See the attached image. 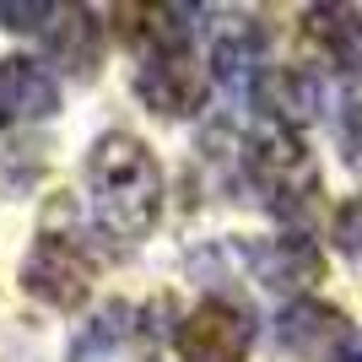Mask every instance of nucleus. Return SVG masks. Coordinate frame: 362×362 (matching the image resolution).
Instances as JSON below:
<instances>
[{"mask_svg":"<svg viewBox=\"0 0 362 362\" xmlns=\"http://www.w3.org/2000/svg\"><path fill=\"white\" fill-rule=\"evenodd\" d=\"M22 287L49 308H81L92 292V259L76 249L71 238H38L28 265H22Z\"/></svg>","mask_w":362,"mask_h":362,"instance_id":"7ed1b4c3","label":"nucleus"},{"mask_svg":"<svg viewBox=\"0 0 362 362\" xmlns=\"http://www.w3.org/2000/svg\"><path fill=\"white\" fill-rule=\"evenodd\" d=\"M335 243H341L346 255H362V195L335 211Z\"/></svg>","mask_w":362,"mask_h":362,"instance_id":"2eb2a0df","label":"nucleus"},{"mask_svg":"<svg viewBox=\"0 0 362 362\" xmlns=\"http://www.w3.org/2000/svg\"><path fill=\"white\" fill-rule=\"evenodd\" d=\"M124 303H108L98 319H87V330L71 341V362H103L108 351H114V341H119V330H124Z\"/></svg>","mask_w":362,"mask_h":362,"instance_id":"ddd939ff","label":"nucleus"},{"mask_svg":"<svg viewBox=\"0 0 362 362\" xmlns=\"http://www.w3.org/2000/svg\"><path fill=\"white\" fill-rule=\"evenodd\" d=\"M265 103H271L276 124L308 119V114L319 108V87L303 71H276V76H265Z\"/></svg>","mask_w":362,"mask_h":362,"instance_id":"f8f14e48","label":"nucleus"},{"mask_svg":"<svg viewBox=\"0 0 362 362\" xmlns=\"http://www.w3.org/2000/svg\"><path fill=\"white\" fill-rule=\"evenodd\" d=\"M303 22H308V38L325 49V60L335 71H362V11L357 6H314Z\"/></svg>","mask_w":362,"mask_h":362,"instance_id":"1a4fd4ad","label":"nucleus"},{"mask_svg":"<svg viewBox=\"0 0 362 362\" xmlns=\"http://www.w3.org/2000/svg\"><path fill=\"white\" fill-rule=\"evenodd\" d=\"M330 362H362V341H351V346H341Z\"/></svg>","mask_w":362,"mask_h":362,"instance_id":"dca6fc26","label":"nucleus"},{"mask_svg":"<svg viewBox=\"0 0 362 362\" xmlns=\"http://www.w3.org/2000/svg\"><path fill=\"white\" fill-rule=\"evenodd\" d=\"M357 335H351V325L335 308H325V303H292L287 314L276 319V346L292 351V357L303 362H330L341 346H351Z\"/></svg>","mask_w":362,"mask_h":362,"instance_id":"0eeeda50","label":"nucleus"},{"mask_svg":"<svg viewBox=\"0 0 362 362\" xmlns=\"http://www.w3.org/2000/svg\"><path fill=\"white\" fill-rule=\"evenodd\" d=\"M249 341H255V325L238 303H200L195 314H184L179 325V351L184 362H243L249 357Z\"/></svg>","mask_w":362,"mask_h":362,"instance_id":"20e7f679","label":"nucleus"},{"mask_svg":"<svg viewBox=\"0 0 362 362\" xmlns=\"http://www.w3.org/2000/svg\"><path fill=\"white\" fill-rule=\"evenodd\" d=\"M141 103L157 108V114H189L206 98V65L189 54V49H163V54H146L136 76Z\"/></svg>","mask_w":362,"mask_h":362,"instance_id":"39448f33","label":"nucleus"},{"mask_svg":"<svg viewBox=\"0 0 362 362\" xmlns=\"http://www.w3.org/2000/svg\"><path fill=\"white\" fill-rule=\"evenodd\" d=\"M87 179H92V211L114 238H146L157 216H163V173L157 157L141 146L136 136H103L87 157Z\"/></svg>","mask_w":362,"mask_h":362,"instance_id":"f257e3e1","label":"nucleus"},{"mask_svg":"<svg viewBox=\"0 0 362 362\" xmlns=\"http://www.w3.org/2000/svg\"><path fill=\"white\" fill-rule=\"evenodd\" d=\"M249 259V271H255L259 287L271 292H303L314 287L319 276H325V255H319V243L298 238V233H281V238H255L243 249Z\"/></svg>","mask_w":362,"mask_h":362,"instance_id":"423d86ee","label":"nucleus"},{"mask_svg":"<svg viewBox=\"0 0 362 362\" xmlns=\"http://www.w3.org/2000/svg\"><path fill=\"white\" fill-rule=\"evenodd\" d=\"M249 173H255V184L265 189L271 211H281V216H298L303 206H308V195H319V168H314V157H308V146L292 136L287 124H265L255 136V146H249Z\"/></svg>","mask_w":362,"mask_h":362,"instance_id":"f03ea898","label":"nucleus"},{"mask_svg":"<svg viewBox=\"0 0 362 362\" xmlns=\"http://www.w3.org/2000/svg\"><path fill=\"white\" fill-rule=\"evenodd\" d=\"M60 108V87L44 65L33 60H0V124H28Z\"/></svg>","mask_w":362,"mask_h":362,"instance_id":"6e6552de","label":"nucleus"},{"mask_svg":"<svg viewBox=\"0 0 362 362\" xmlns=\"http://www.w3.org/2000/svg\"><path fill=\"white\" fill-rule=\"evenodd\" d=\"M255 65H259V33L249 22H233L216 38V76H222L227 87H249Z\"/></svg>","mask_w":362,"mask_h":362,"instance_id":"9b49d317","label":"nucleus"},{"mask_svg":"<svg viewBox=\"0 0 362 362\" xmlns=\"http://www.w3.org/2000/svg\"><path fill=\"white\" fill-rule=\"evenodd\" d=\"M38 22H54V6L44 0H0V28H38Z\"/></svg>","mask_w":362,"mask_h":362,"instance_id":"4468645a","label":"nucleus"},{"mask_svg":"<svg viewBox=\"0 0 362 362\" xmlns=\"http://www.w3.org/2000/svg\"><path fill=\"white\" fill-rule=\"evenodd\" d=\"M49 54H54L65 71L87 76L92 60H98V22H92L87 11H76V6L54 11V28H49Z\"/></svg>","mask_w":362,"mask_h":362,"instance_id":"9d476101","label":"nucleus"}]
</instances>
